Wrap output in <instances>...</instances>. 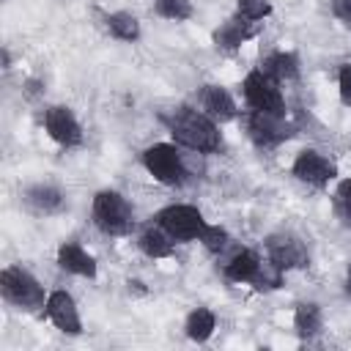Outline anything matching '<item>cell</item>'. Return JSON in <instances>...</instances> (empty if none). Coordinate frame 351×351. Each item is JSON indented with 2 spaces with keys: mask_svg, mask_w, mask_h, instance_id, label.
I'll use <instances>...</instances> for the list:
<instances>
[{
  "mask_svg": "<svg viewBox=\"0 0 351 351\" xmlns=\"http://www.w3.org/2000/svg\"><path fill=\"white\" fill-rule=\"evenodd\" d=\"M0 296L5 304L22 313H38L44 310L49 291L41 285V280L30 269H25L22 263H8L0 271Z\"/></svg>",
  "mask_w": 351,
  "mask_h": 351,
  "instance_id": "277c9868",
  "label": "cell"
},
{
  "mask_svg": "<svg viewBox=\"0 0 351 351\" xmlns=\"http://www.w3.org/2000/svg\"><path fill=\"white\" fill-rule=\"evenodd\" d=\"M162 123L170 132L173 143H178L186 151H195V154H203V156L225 151V137L219 132V123L197 107L181 104V107L165 112Z\"/></svg>",
  "mask_w": 351,
  "mask_h": 351,
  "instance_id": "6da1fadb",
  "label": "cell"
},
{
  "mask_svg": "<svg viewBox=\"0 0 351 351\" xmlns=\"http://www.w3.org/2000/svg\"><path fill=\"white\" fill-rule=\"evenodd\" d=\"M332 208H335V217L340 219V225L351 230V176L337 181L335 195H332Z\"/></svg>",
  "mask_w": 351,
  "mask_h": 351,
  "instance_id": "cb8c5ba5",
  "label": "cell"
},
{
  "mask_svg": "<svg viewBox=\"0 0 351 351\" xmlns=\"http://www.w3.org/2000/svg\"><path fill=\"white\" fill-rule=\"evenodd\" d=\"M329 8H332V16L351 30V0H329Z\"/></svg>",
  "mask_w": 351,
  "mask_h": 351,
  "instance_id": "83f0119b",
  "label": "cell"
},
{
  "mask_svg": "<svg viewBox=\"0 0 351 351\" xmlns=\"http://www.w3.org/2000/svg\"><path fill=\"white\" fill-rule=\"evenodd\" d=\"M261 69H263L271 80H277L280 85H285V82H296V80H299V74H302V60H299V55L291 52V49H274V52H269V55L261 60Z\"/></svg>",
  "mask_w": 351,
  "mask_h": 351,
  "instance_id": "ac0fdd59",
  "label": "cell"
},
{
  "mask_svg": "<svg viewBox=\"0 0 351 351\" xmlns=\"http://www.w3.org/2000/svg\"><path fill=\"white\" fill-rule=\"evenodd\" d=\"M3 69H5V71L11 69V52H8V49H3Z\"/></svg>",
  "mask_w": 351,
  "mask_h": 351,
  "instance_id": "1f68e13d",
  "label": "cell"
},
{
  "mask_svg": "<svg viewBox=\"0 0 351 351\" xmlns=\"http://www.w3.org/2000/svg\"><path fill=\"white\" fill-rule=\"evenodd\" d=\"M22 203L36 217H55L66 211V192L52 181H36L22 189Z\"/></svg>",
  "mask_w": 351,
  "mask_h": 351,
  "instance_id": "9a60e30c",
  "label": "cell"
},
{
  "mask_svg": "<svg viewBox=\"0 0 351 351\" xmlns=\"http://www.w3.org/2000/svg\"><path fill=\"white\" fill-rule=\"evenodd\" d=\"M140 165L143 170L162 186H170V189H178L184 186L192 173H189V165H186V154L178 143H151L143 148L140 154Z\"/></svg>",
  "mask_w": 351,
  "mask_h": 351,
  "instance_id": "7a4b0ae2",
  "label": "cell"
},
{
  "mask_svg": "<svg viewBox=\"0 0 351 351\" xmlns=\"http://www.w3.org/2000/svg\"><path fill=\"white\" fill-rule=\"evenodd\" d=\"M241 99H244L247 110L271 112V115H288L282 85L277 80H271L261 66L250 69L247 77L241 80Z\"/></svg>",
  "mask_w": 351,
  "mask_h": 351,
  "instance_id": "5b68a950",
  "label": "cell"
},
{
  "mask_svg": "<svg viewBox=\"0 0 351 351\" xmlns=\"http://www.w3.org/2000/svg\"><path fill=\"white\" fill-rule=\"evenodd\" d=\"M176 239L162 228L156 225L154 219L137 233V250L151 258V261H167V258H176Z\"/></svg>",
  "mask_w": 351,
  "mask_h": 351,
  "instance_id": "2e32d148",
  "label": "cell"
},
{
  "mask_svg": "<svg viewBox=\"0 0 351 351\" xmlns=\"http://www.w3.org/2000/svg\"><path fill=\"white\" fill-rule=\"evenodd\" d=\"M293 332L302 340H313L324 332V310L318 302H296L293 307Z\"/></svg>",
  "mask_w": 351,
  "mask_h": 351,
  "instance_id": "ffe728a7",
  "label": "cell"
},
{
  "mask_svg": "<svg viewBox=\"0 0 351 351\" xmlns=\"http://www.w3.org/2000/svg\"><path fill=\"white\" fill-rule=\"evenodd\" d=\"M271 0H236V14L250 22H266L271 16Z\"/></svg>",
  "mask_w": 351,
  "mask_h": 351,
  "instance_id": "484cf974",
  "label": "cell"
},
{
  "mask_svg": "<svg viewBox=\"0 0 351 351\" xmlns=\"http://www.w3.org/2000/svg\"><path fill=\"white\" fill-rule=\"evenodd\" d=\"M44 318L63 335L69 337H80L82 335V315H80V307L74 302V296L66 291V288H55L49 291L47 296V304H44Z\"/></svg>",
  "mask_w": 351,
  "mask_h": 351,
  "instance_id": "8fae6325",
  "label": "cell"
},
{
  "mask_svg": "<svg viewBox=\"0 0 351 351\" xmlns=\"http://www.w3.org/2000/svg\"><path fill=\"white\" fill-rule=\"evenodd\" d=\"M55 263L60 271L66 274H74V277H82V280H96L99 277V261L96 255L77 239H69V241H60L58 250H55Z\"/></svg>",
  "mask_w": 351,
  "mask_h": 351,
  "instance_id": "7c38bea8",
  "label": "cell"
},
{
  "mask_svg": "<svg viewBox=\"0 0 351 351\" xmlns=\"http://www.w3.org/2000/svg\"><path fill=\"white\" fill-rule=\"evenodd\" d=\"M343 288H346V296L351 299V263H348V269H346V277H343Z\"/></svg>",
  "mask_w": 351,
  "mask_h": 351,
  "instance_id": "4dcf8cb0",
  "label": "cell"
},
{
  "mask_svg": "<svg viewBox=\"0 0 351 351\" xmlns=\"http://www.w3.org/2000/svg\"><path fill=\"white\" fill-rule=\"evenodd\" d=\"M261 263V255L250 247H236L228 258H222V277L233 285H250L255 269Z\"/></svg>",
  "mask_w": 351,
  "mask_h": 351,
  "instance_id": "e0dca14e",
  "label": "cell"
},
{
  "mask_svg": "<svg viewBox=\"0 0 351 351\" xmlns=\"http://www.w3.org/2000/svg\"><path fill=\"white\" fill-rule=\"evenodd\" d=\"M291 176L313 189H326L332 181H337V165L318 148H302L291 162Z\"/></svg>",
  "mask_w": 351,
  "mask_h": 351,
  "instance_id": "ba28073f",
  "label": "cell"
},
{
  "mask_svg": "<svg viewBox=\"0 0 351 351\" xmlns=\"http://www.w3.org/2000/svg\"><path fill=\"white\" fill-rule=\"evenodd\" d=\"M214 332H217V313L211 307L197 304V307H192L186 313V318H184V335L192 343H197V346L200 343H208Z\"/></svg>",
  "mask_w": 351,
  "mask_h": 351,
  "instance_id": "44dd1931",
  "label": "cell"
},
{
  "mask_svg": "<svg viewBox=\"0 0 351 351\" xmlns=\"http://www.w3.org/2000/svg\"><path fill=\"white\" fill-rule=\"evenodd\" d=\"M156 225H162L178 244H186V241H197L200 233L206 230V217L197 206L192 203H167L162 206L154 217H151Z\"/></svg>",
  "mask_w": 351,
  "mask_h": 351,
  "instance_id": "52a82bcc",
  "label": "cell"
},
{
  "mask_svg": "<svg viewBox=\"0 0 351 351\" xmlns=\"http://www.w3.org/2000/svg\"><path fill=\"white\" fill-rule=\"evenodd\" d=\"M151 8L159 19H167V22H189L195 16L192 0H151Z\"/></svg>",
  "mask_w": 351,
  "mask_h": 351,
  "instance_id": "603a6c76",
  "label": "cell"
},
{
  "mask_svg": "<svg viewBox=\"0 0 351 351\" xmlns=\"http://www.w3.org/2000/svg\"><path fill=\"white\" fill-rule=\"evenodd\" d=\"M197 110H203L219 126L228 123V121H236L241 115L236 96L225 85H219V82H206V85L197 88Z\"/></svg>",
  "mask_w": 351,
  "mask_h": 351,
  "instance_id": "4fadbf2b",
  "label": "cell"
},
{
  "mask_svg": "<svg viewBox=\"0 0 351 351\" xmlns=\"http://www.w3.org/2000/svg\"><path fill=\"white\" fill-rule=\"evenodd\" d=\"M101 25H104L110 38L123 41V44H134L143 36V25L132 11H107L101 16Z\"/></svg>",
  "mask_w": 351,
  "mask_h": 351,
  "instance_id": "d6986e66",
  "label": "cell"
},
{
  "mask_svg": "<svg viewBox=\"0 0 351 351\" xmlns=\"http://www.w3.org/2000/svg\"><path fill=\"white\" fill-rule=\"evenodd\" d=\"M41 123H44L47 137H49L55 145L66 148V151L80 148V145L85 143L82 123H80V118L74 115V110H71L69 104H49V107L44 110V115H41Z\"/></svg>",
  "mask_w": 351,
  "mask_h": 351,
  "instance_id": "30bf717a",
  "label": "cell"
},
{
  "mask_svg": "<svg viewBox=\"0 0 351 351\" xmlns=\"http://www.w3.org/2000/svg\"><path fill=\"white\" fill-rule=\"evenodd\" d=\"M22 93H25L27 99H38V96H44V82H41V80H36V77H30V80L25 82Z\"/></svg>",
  "mask_w": 351,
  "mask_h": 351,
  "instance_id": "f1b7e54d",
  "label": "cell"
},
{
  "mask_svg": "<svg viewBox=\"0 0 351 351\" xmlns=\"http://www.w3.org/2000/svg\"><path fill=\"white\" fill-rule=\"evenodd\" d=\"M197 241H200V247H203L206 252H211V255H225V250L230 247V241H233V239H230V233H228L222 225L208 222Z\"/></svg>",
  "mask_w": 351,
  "mask_h": 351,
  "instance_id": "d4e9b609",
  "label": "cell"
},
{
  "mask_svg": "<svg viewBox=\"0 0 351 351\" xmlns=\"http://www.w3.org/2000/svg\"><path fill=\"white\" fill-rule=\"evenodd\" d=\"M337 96L343 107H351V63H340L337 69Z\"/></svg>",
  "mask_w": 351,
  "mask_h": 351,
  "instance_id": "4316f807",
  "label": "cell"
},
{
  "mask_svg": "<svg viewBox=\"0 0 351 351\" xmlns=\"http://www.w3.org/2000/svg\"><path fill=\"white\" fill-rule=\"evenodd\" d=\"M126 291H129V293H137V296H145V293H148V288H145V282H143L140 277H129V280H126Z\"/></svg>",
  "mask_w": 351,
  "mask_h": 351,
  "instance_id": "f546056e",
  "label": "cell"
},
{
  "mask_svg": "<svg viewBox=\"0 0 351 351\" xmlns=\"http://www.w3.org/2000/svg\"><path fill=\"white\" fill-rule=\"evenodd\" d=\"M285 274L288 271H282L274 261H269L263 255L261 263H258V269H255V274H252V280H250V288L258 291V293H271V291H277V288L285 285Z\"/></svg>",
  "mask_w": 351,
  "mask_h": 351,
  "instance_id": "7402d4cb",
  "label": "cell"
},
{
  "mask_svg": "<svg viewBox=\"0 0 351 351\" xmlns=\"http://www.w3.org/2000/svg\"><path fill=\"white\" fill-rule=\"evenodd\" d=\"M241 123L247 137L252 140L255 148H277L285 140L296 134V123L288 115H271V112H258V110H244Z\"/></svg>",
  "mask_w": 351,
  "mask_h": 351,
  "instance_id": "8992f818",
  "label": "cell"
},
{
  "mask_svg": "<svg viewBox=\"0 0 351 351\" xmlns=\"http://www.w3.org/2000/svg\"><path fill=\"white\" fill-rule=\"evenodd\" d=\"M261 27H263V22H250V19H241L239 14H233L211 30V44L219 52H236L247 41H252L261 33Z\"/></svg>",
  "mask_w": 351,
  "mask_h": 351,
  "instance_id": "5bb4252c",
  "label": "cell"
},
{
  "mask_svg": "<svg viewBox=\"0 0 351 351\" xmlns=\"http://www.w3.org/2000/svg\"><path fill=\"white\" fill-rule=\"evenodd\" d=\"M263 255L269 261H274L282 271H302V269L310 266V250H307V244L296 233H288V230L269 233L263 239Z\"/></svg>",
  "mask_w": 351,
  "mask_h": 351,
  "instance_id": "9c48e42d",
  "label": "cell"
},
{
  "mask_svg": "<svg viewBox=\"0 0 351 351\" xmlns=\"http://www.w3.org/2000/svg\"><path fill=\"white\" fill-rule=\"evenodd\" d=\"M90 222L99 233L121 239L134 230V206L118 189H99L90 200Z\"/></svg>",
  "mask_w": 351,
  "mask_h": 351,
  "instance_id": "3957f363",
  "label": "cell"
}]
</instances>
